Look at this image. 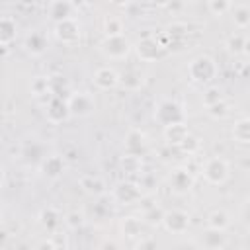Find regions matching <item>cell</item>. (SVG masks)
<instances>
[{"label": "cell", "mask_w": 250, "mask_h": 250, "mask_svg": "<svg viewBox=\"0 0 250 250\" xmlns=\"http://www.w3.org/2000/svg\"><path fill=\"white\" fill-rule=\"evenodd\" d=\"M230 213L225 211V209H215L207 215V229H213V230H221L225 232L229 227H230Z\"/></svg>", "instance_id": "603a6c76"}, {"label": "cell", "mask_w": 250, "mask_h": 250, "mask_svg": "<svg viewBox=\"0 0 250 250\" xmlns=\"http://www.w3.org/2000/svg\"><path fill=\"white\" fill-rule=\"evenodd\" d=\"M0 141H2V137H0Z\"/></svg>", "instance_id": "bcb514c9"}, {"label": "cell", "mask_w": 250, "mask_h": 250, "mask_svg": "<svg viewBox=\"0 0 250 250\" xmlns=\"http://www.w3.org/2000/svg\"><path fill=\"white\" fill-rule=\"evenodd\" d=\"M39 172H41L47 180H59V178H62V174L66 172V160L62 158V154H49V156H43V160L39 162Z\"/></svg>", "instance_id": "30bf717a"}, {"label": "cell", "mask_w": 250, "mask_h": 250, "mask_svg": "<svg viewBox=\"0 0 250 250\" xmlns=\"http://www.w3.org/2000/svg\"><path fill=\"white\" fill-rule=\"evenodd\" d=\"M55 250H68V248H66V246H57Z\"/></svg>", "instance_id": "f6af8a7d"}, {"label": "cell", "mask_w": 250, "mask_h": 250, "mask_svg": "<svg viewBox=\"0 0 250 250\" xmlns=\"http://www.w3.org/2000/svg\"><path fill=\"white\" fill-rule=\"evenodd\" d=\"M201 242L207 250H219L225 246V232L221 230H213V229H205L201 234Z\"/></svg>", "instance_id": "484cf974"}, {"label": "cell", "mask_w": 250, "mask_h": 250, "mask_svg": "<svg viewBox=\"0 0 250 250\" xmlns=\"http://www.w3.org/2000/svg\"><path fill=\"white\" fill-rule=\"evenodd\" d=\"M23 47H25V51H27L31 57H41V55L47 51L49 43H47L45 33L33 29V31L27 33V37H25V41H23Z\"/></svg>", "instance_id": "ac0fdd59"}, {"label": "cell", "mask_w": 250, "mask_h": 250, "mask_svg": "<svg viewBox=\"0 0 250 250\" xmlns=\"http://www.w3.org/2000/svg\"><path fill=\"white\" fill-rule=\"evenodd\" d=\"M55 248L57 246H55V242L51 238H45V240L37 242V246H35V250H55Z\"/></svg>", "instance_id": "ab89813d"}, {"label": "cell", "mask_w": 250, "mask_h": 250, "mask_svg": "<svg viewBox=\"0 0 250 250\" xmlns=\"http://www.w3.org/2000/svg\"><path fill=\"white\" fill-rule=\"evenodd\" d=\"M62 158H64V160H76V158H78V152H74V150L70 148L68 152H64V154H62Z\"/></svg>", "instance_id": "b9f144b4"}, {"label": "cell", "mask_w": 250, "mask_h": 250, "mask_svg": "<svg viewBox=\"0 0 250 250\" xmlns=\"http://www.w3.org/2000/svg\"><path fill=\"white\" fill-rule=\"evenodd\" d=\"M143 229H145V223L141 221V217H135V215H127L119 221V230L123 236L127 238H141L143 234Z\"/></svg>", "instance_id": "44dd1931"}, {"label": "cell", "mask_w": 250, "mask_h": 250, "mask_svg": "<svg viewBox=\"0 0 250 250\" xmlns=\"http://www.w3.org/2000/svg\"><path fill=\"white\" fill-rule=\"evenodd\" d=\"M232 8V2L230 0H209L207 2V10L211 12V16L215 18H221L225 14H229Z\"/></svg>", "instance_id": "1f68e13d"}, {"label": "cell", "mask_w": 250, "mask_h": 250, "mask_svg": "<svg viewBox=\"0 0 250 250\" xmlns=\"http://www.w3.org/2000/svg\"><path fill=\"white\" fill-rule=\"evenodd\" d=\"M94 84L98 90H113L119 86V72L113 66H100L94 72Z\"/></svg>", "instance_id": "9a60e30c"}, {"label": "cell", "mask_w": 250, "mask_h": 250, "mask_svg": "<svg viewBox=\"0 0 250 250\" xmlns=\"http://www.w3.org/2000/svg\"><path fill=\"white\" fill-rule=\"evenodd\" d=\"M188 135H189V127H188L186 121L168 125V127H164V131H162V137H164L166 145H168V146H176V148L184 143V139H186Z\"/></svg>", "instance_id": "e0dca14e"}, {"label": "cell", "mask_w": 250, "mask_h": 250, "mask_svg": "<svg viewBox=\"0 0 250 250\" xmlns=\"http://www.w3.org/2000/svg\"><path fill=\"white\" fill-rule=\"evenodd\" d=\"M123 146H125V154H133V156L143 158V154L146 152V135L141 129L133 127V129L127 131Z\"/></svg>", "instance_id": "4fadbf2b"}, {"label": "cell", "mask_w": 250, "mask_h": 250, "mask_svg": "<svg viewBox=\"0 0 250 250\" xmlns=\"http://www.w3.org/2000/svg\"><path fill=\"white\" fill-rule=\"evenodd\" d=\"M84 223H86V217H84L82 211H68V213L64 215V225H66L68 229H72V230L82 229Z\"/></svg>", "instance_id": "d590c367"}, {"label": "cell", "mask_w": 250, "mask_h": 250, "mask_svg": "<svg viewBox=\"0 0 250 250\" xmlns=\"http://www.w3.org/2000/svg\"><path fill=\"white\" fill-rule=\"evenodd\" d=\"M70 117H88L96 109V100L88 92H74L66 98Z\"/></svg>", "instance_id": "5b68a950"}, {"label": "cell", "mask_w": 250, "mask_h": 250, "mask_svg": "<svg viewBox=\"0 0 250 250\" xmlns=\"http://www.w3.org/2000/svg\"><path fill=\"white\" fill-rule=\"evenodd\" d=\"M98 250H119V246H117V242H113V240H104Z\"/></svg>", "instance_id": "60d3db41"}, {"label": "cell", "mask_w": 250, "mask_h": 250, "mask_svg": "<svg viewBox=\"0 0 250 250\" xmlns=\"http://www.w3.org/2000/svg\"><path fill=\"white\" fill-rule=\"evenodd\" d=\"M189 215L182 209H170V211H164V217H162V227L172 232V234H184L188 229H189Z\"/></svg>", "instance_id": "ba28073f"}, {"label": "cell", "mask_w": 250, "mask_h": 250, "mask_svg": "<svg viewBox=\"0 0 250 250\" xmlns=\"http://www.w3.org/2000/svg\"><path fill=\"white\" fill-rule=\"evenodd\" d=\"M225 47H227V51H229L230 55H244V57H246L248 51H250L248 35H246L244 31H234V33H230V35L227 37Z\"/></svg>", "instance_id": "ffe728a7"}, {"label": "cell", "mask_w": 250, "mask_h": 250, "mask_svg": "<svg viewBox=\"0 0 250 250\" xmlns=\"http://www.w3.org/2000/svg\"><path fill=\"white\" fill-rule=\"evenodd\" d=\"M154 121L160 123L162 127H168V125L186 121V113L182 105H178L174 100H160L154 107Z\"/></svg>", "instance_id": "3957f363"}, {"label": "cell", "mask_w": 250, "mask_h": 250, "mask_svg": "<svg viewBox=\"0 0 250 250\" xmlns=\"http://www.w3.org/2000/svg\"><path fill=\"white\" fill-rule=\"evenodd\" d=\"M18 37V23L12 16H0V45L8 47Z\"/></svg>", "instance_id": "7402d4cb"}, {"label": "cell", "mask_w": 250, "mask_h": 250, "mask_svg": "<svg viewBox=\"0 0 250 250\" xmlns=\"http://www.w3.org/2000/svg\"><path fill=\"white\" fill-rule=\"evenodd\" d=\"M102 53L111 59V61H123L129 57L133 45L125 35H117V37H104V41L100 43Z\"/></svg>", "instance_id": "277c9868"}, {"label": "cell", "mask_w": 250, "mask_h": 250, "mask_svg": "<svg viewBox=\"0 0 250 250\" xmlns=\"http://www.w3.org/2000/svg\"><path fill=\"white\" fill-rule=\"evenodd\" d=\"M29 88H31L33 98H39V96H43V94L49 92V78H47V76H35V78L31 80Z\"/></svg>", "instance_id": "8d00e7d4"}, {"label": "cell", "mask_w": 250, "mask_h": 250, "mask_svg": "<svg viewBox=\"0 0 250 250\" xmlns=\"http://www.w3.org/2000/svg\"><path fill=\"white\" fill-rule=\"evenodd\" d=\"M199 148H201V141L195 137V135H188L186 139H184V143L178 146V150L180 152H184V154H188V156H193L195 152H199Z\"/></svg>", "instance_id": "e575fe53"}, {"label": "cell", "mask_w": 250, "mask_h": 250, "mask_svg": "<svg viewBox=\"0 0 250 250\" xmlns=\"http://www.w3.org/2000/svg\"><path fill=\"white\" fill-rule=\"evenodd\" d=\"M119 168L129 174V176H135V174H141L143 172V158L139 156H133V154H123L119 158Z\"/></svg>", "instance_id": "f1b7e54d"}, {"label": "cell", "mask_w": 250, "mask_h": 250, "mask_svg": "<svg viewBox=\"0 0 250 250\" xmlns=\"http://www.w3.org/2000/svg\"><path fill=\"white\" fill-rule=\"evenodd\" d=\"M207 113H209L213 119H225V117L230 113V105H229L225 100H221V102H217L215 105L207 107Z\"/></svg>", "instance_id": "74e56055"}, {"label": "cell", "mask_w": 250, "mask_h": 250, "mask_svg": "<svg viewBox=\"0 0 250 250\" xmlns=\"http://www.w3.org/2000/svg\"><path fill=\"white\" fill-rule=\"evenodd\" d=\"M133 49H135L137 57H139L141 61H145V62H152V61H156V59L162 55V47L158 45L156 37H152V35L141 37V39L135 43Z\"/></svg>", "instance_id": "8fae6325"}, {"label": "cell", "mask_w": 250, "mask_h": 250, "mask_svg": "<svg viewBox=\"0 0 250 250\" xmlns=\"http://www.w3.org/2000/svg\"><path fill=\"white\" fill-rule=\"evenodd\" d=\"M80 35H82V25L76 18H66V20L55 23V37L64 45L78 43Z\"/></svg>", "instance_id": "52a82bcc"}, {"label": "cell", "mask_w": 250, "mask_h": 250, "mask_svg": "<svg viewBox=\"0 0 250 250\" xmlns=\"http://www.w3.org/2000/svg\"><path fill=\"white\" fill-rule=\"evenodd\" d=\"M61 221H62V217H61V213H59L55 207H45V209H41V213H39V223H41V227L47 229L49 232H55V230L61 227Z\"/></svg>", "instance_id": "cb8c5ba5"}, {"label": "cell", "mask_w": 250, "mask_h": 250, "mask_svg": "<svg viewBox=\"0 0 250 250\" xmlns=\"http://www.w3.org/2000/svg\"><path fill=\"white\" fill-rule=\"evenodd\" d=\"M78 186L82 188L84 193H88L92 197H104L107 193V184L98 174H82L78 178Z\"/></svg>", "instance_id": "5bb4252c"}, {"label": "cell", "mask_w": 250, "mask_h": 250, "mask_svg": "<svg viewBox=\"0 0 250 250\" xmlns=\"http://www.w3.org/2000/svg\"><path fill=\"white\" fill-rule=\"evenodd\" d=\"M4 184H6V172H4V168L0 166V189L4 188Z\"/></svg>", "instance_id": "7bdbcfd3"}, {"label": "cell", "mask_w": 250, "mask_h": 250, "mask_svg": "<svg viewBox=\"0 0 250 250\" xmlns=\"http://www.w3.org/2000/svg\"><path fill=\"white\" fill-rule=\"evenodd\" d=\"M188 76L195 84L211 86V82L219 76L217 61L211 55H197V57H193L189 61V64H188Z\"/></svg>", "instance_id": "6da1fadb"}, {"label": "cell", "mask_w": 250, "mask_h": 250, "mask_svg": "<svg viewBox=\"0 0 250 250\" xmlns=\"http://www.w3.org/2000/svg\"><path fill=\"white\" fill-rule=\"evenodd\" d=\"M111 197H113V201H117L121 205H133V203H139L143 199V191H141V188H139L137 182L123 180V182H119V184L113 186Z\"/></svg>", "instance_id": "8992f818"}, {"label": "cell", "mask_w": 250, "mask_h": 250, "mask_svg": "<svg viewBox=\"0 0 250 250\" xmlns=\"http://www.w3.org/2000/svg\"><path fill=\"white\" fill-rule=\"evenodd\" d=\"M162 217H164V209L154 203L152 207H148V209L143 211L141 221L145 225H148V227H158V225H162Z\"/></svg>", "instance_id": "4dcf8cb0"}, {"label": "cell", "mask_w": 250, "mask_h": 250, "mask_svg": "<svg viewBox=\"0 0 250 250\" xmlns=\"http://www.w3.org/2000/svg\"><path fill=\"white\" fill-rule=\"evenodd\" d=\"M74 8H76V4H72L68 0H55L49 4L47 14L57 23V21H62L66 18H74Z\"/></svg>", "instance_id": "d6986e66"}, {"label": "cell", "mask_w": 250, "mask_h": 250, "mask_svg": "<svg viewBox=\"0 0 250 250\" xmlns=\"http://www.w3.org/2000/svg\"><path fill=\"white\" fill-rule=\"evenodd\" d=\"M6 238H8V232H6L4 229H0V246L6 242Z\"/></svg>", "instance_id": "ee69618b"}, {"label": "cell", "mask_w": 250, "mask_h": 250, "mask_svg": "<svg viewBox=\"0 0 250 250\" xmlns=\"http://www.w3.org/2000/svg\"><path fill=\"white\" fill-rule=\"evenodd\" d=\"M230 12H232L234 25H236L240 31H244V29L250 25V8H248L246 4H232Z\"/></svg>", "instance_id": "4316f807"}, {"label": "cell", "mask_w": 250, "mask_h": 250, "mask_svg": "<svg viewBox=\"0 0 250 250\" xmlns=\"http://www.w3.org/2000/svg\"><path fill=\"white\" fill-rule=\"evenodd\" d=\"M203 180L211 186H223L230 176V166L223 156H209L201 164Z\"/></svg>", "instance_id": "7a4b0ae2"}, {"label": "cell", "mask_w": 250, "mask_h": 250, "mask_svg": "<svg viewBox=\"0 0 250 250\" xmlns=\"http://www.w3.org/2000/svg\"><path fill=\"white\" fill-rule=\"evenodd\" d=\"M166 37L170 39L168 43V49L172 51H182L184 49V43L188 39V33H189V25L186 21H172L166 25Z\"/></svg>", "instance_id": "7c38bea8"}, {"label": "cell", "mask_w": 250, "mask_h": 250, "mask_svg": "<svg viewBox=\"0 0 250 250\" xmlns=\"http://www.w3.org/2000/svg\"><path fill=\"white\" fill-rule=\"evenodd\" d=\"M45 115L51 123H62L70 117L68 113V105H66V100L62 98H53L47 105H45Z\"/></svg>", "instance_id": "2e32d148"}, {"label": "cell", "mask_w": 250, "mask_h": 250, "mask_svg": "<svg viewBox=\"0 0 250 250\" xmlns=\"http://www.w3.org/2000/svg\"><path fill=\"white\" fill-rule=\"evenodd\" d=\"M47 78H49V92H51L55 98H62V92L68 90L66 78H62L61 74H57V76H47Z\"/></svg>", "instance_id": "d6a6232c"}, {"label": "cell", "mask_w": 250, "mask_h": 250, "mask_svg": "<svg viewBox=\"0 0 250 250\" xmlns=\"http://www.w3.org/2000/svg\"><path fill=\"white\" fill-rule=\"evenodd\" d=\"M125 23L119 16H107L104 20V33L105 37H117V35H125Z\"/></svg>", "instance_id": "f546056e"}, {"label": "cell", "mask_w": 250, "mask_h": 250, "mask_svg": "<svg viewBox=\"0 0 250 250\" xmlns=\"http://www.w3.org/2000/svg\"><path fill=\"white\" fill-rule=\"evenodd\" d=\"M135 250H158V242L152 236H141L135 244Z\"/></svg>", "instance_id": "f35d334b"}, {"label": "cell", "mask_w": 250, "mask_h": 250, "mask_svg": "<svg viewBox=\"0 0 250 250\" xmlns=\"http://www.w3.org/2000/svg\"><path fill=\"white\" fill-rule=\"evenodd\" d=\"M168 184H170L172 191H176V193H188V191L193 188L195 178H193V174H191L189 168H186V166H178V168H174V170L170 172V176H168Z\"/></svg>", "instance_id": "9c48e42d"}, {"label": "cell", "mask_w": 250, "mask_h": 250, "mask_svg": "<svg viewBox=\"0 0 250 250\" xmlns=\"http://www.w3.org/2000/svg\"><path fill=\"white\" fill-rule=\"evenodd\" d=\"M143 82L145 78L137 70H125L119 74V86H123L125 90H141Z\"/></svg>", "instance_id": "83f0119b"}, {"label": "cell", "mask_w": 250, "mask_h": 250, "mask_svg": "<svg viewBox=\"0 0 250 250\" xmlns=\"http://www.w3.org/2000/svg\"><path fill=\"white\" fill-rule=\"evenodd\" d=\"M232 139L238 145H248L250 143V119L248 117H238L232 125Z\"/></svg>", "instance_id": "d4e9b609"}, {"label": "cell", "mask_w": 250, "mask_h": 250, "mask_svg": "<svg viewBox=\"0 0 250 250\" xmlns=\"http://www.w3.org/2000/svg\"><path fill=\"white\" fill-rule=\"evenodd\" d=\"M221 100H225V98H223V90L219 86H207L203 96H201V102H203L205 107H211V105H215Z\"/></svg>", "instance_id": "836d02e7"}]
</instances>
